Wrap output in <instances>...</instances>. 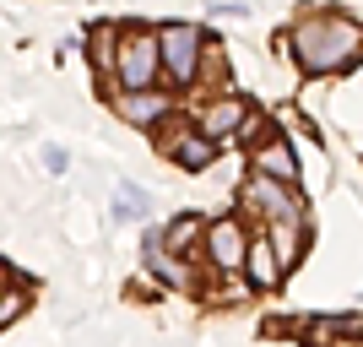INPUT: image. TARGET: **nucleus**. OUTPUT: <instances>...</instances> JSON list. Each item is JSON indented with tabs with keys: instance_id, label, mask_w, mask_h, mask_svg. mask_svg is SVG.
Returning <instances> with one entry per match:
<instances>
[{
	"instance_id": "1",
	"label": "nucleus",
	"mask_w": 363,
	"mask_h": 347,
	"mask_svg": "<svg viewBox=\"0 0 363 347\" xmlns=\"http://www.w3.org/2000/svg\"><path fill=\"white\" fill-rule=\"evenodd\" d=\"M293 49H298L303 71H342L347 60H358L363 49V28L347 22V16H315V22H303L293 33Z\"/></svg>"
},
{
	"instance_id": "2",
	"label": "nucleus",
	"mask_w": 363,
	"mask_h": 347,
	"mask_svg": "<svg viewBox=\"0 0 363 347\" xmlns=\"http://www.w3.org/2000/svg\"><path fill=\"white\" fill-rule=\"evenodd\" d=\"M163 71L157 33H125L120 38V92H147Z\"/></svg>"
},
{
	"instance_id": "3",
	"label": "nucleus",
	"mask_w": 363,
	"mask_h": 347,
	"mask_svg": "<svg viewBox=\"0 0 363 347\" xmlns=\"http://www.w3.org/2000/svg\"><path fill=\"white\" fill-rule=\"evenodd\" d=\"M201 38L196 28H184V22H174V28L157 33V49H163V71L174 76V82H196V65H201Z\"/></svg>"
},
{
	"instance_id": "4",
	"label": "nucleus",
	"mask_w": 363,
	"mask_h": 347,
	"mask_svg": "<svg viewBox=\"0 0 363 347\" xmlns=\"http://www.w3.org/2000/svg\"><path fill=\"white\" fill-rule=\"evenodd\" d=\"M244 201L255 211H266V223H293V217H303V201L293 196V184L272 180V174H255L250 190H244Z\"/></svg>"
},
{
	"instance_id": "5",
	"label": "nucleus",
	"mask_w": 363,
	"mask_h": 347,
	"mask_svg": "<svg viewBox=\"0 0 363 347\" xmlns=\"http://www.w3.org/2000/svg\"><path fill=\"white\" fill-rule=\"evenodd\" d=\"M206 255H212L217 272H239V266H244L250 239H244V228L233 223V217H217V223L206 228Z\"/></svg>"
},
{
	"instance_id": "6",
	"label": "nucleus",
	"mask_w": 363,
	"mask_h": 347,
	"mask_svg": "<svg viewBox=\"0 0 363 347\" xmlns=\"http://www.w3.org/2000/svg\"><path fill=\"white\" fill-rule=\"evenodd\" d=\"M147 272L163 277V282L179 287V293H190V287H196V272H184V266H179V255L163 244V233H147Z\"/></svg>"
},
{
	"instance_id": "7",
	"label": "nucleus",
	"mask_w": 363,
	"mask_h": 347,
	"mask_svg": "<svg viewBox=\"0 0 363 347\" xmlns=\"http://www.w3.org/2000/svg\"><path fill=\"white\" fill-rule=\"evenodd\" d=\"M244 277H250V287H277V282H282V260H277L272 239H250V255H244Z\"/></svg>"
},
{
	"instance_id": "8",
	"label": "nucleus",
	"mask_w": 363,
	"mask_h": 347,
	"mask_svg": "<svg viewBox=\"0 0 363 347\" xmlns=\"http://www.w3.org/2000/svg\"><path fill=\"white\" fill-rule=\"evenodd\" d=\"M255 168L272 174V180H282V184H298V158L288 152V141H277V136L255 147Z\"/></svg>"
},
{
	"instance_id": "9",
	"label": "nucleus",
	"mask_w": 363,
	"mask_h": 347,
	"mask_svg": "<svg viewBox=\"0 0 363 347\" xmlns=\"http://www.w3.org/2000/svg\"><path fill=\"white\" fill-rule=\"evenodd\" d=\"M120 114H125V120H130V125H152V120H163V114H168V98H163V92H120Z\"/></svg>"
},
{
	"instance_id": "10",
	"label": "nucleus",
	"mask_w": 363,
	"mask_h": 347,
	"mask_svg": "<svg viewBox=\"0 0 363 347\" xmlns=\"http://www.w3.org/2000/svg\"><path fill=\"white\" fill-rule=\"evenodd\" d=\"M239 125H244V104H239V98H223V104H212V109H206V114H201V131H206V136H212V141L233 136Z\"/></svg>"
},
{
	"instance_id": "11",
	"label": "nucleus",
	"mask_w": 363,
	"mask_h": 347,
	"mask_svg": "<svg viewBox=\"0 0 363 347\" xmlns=\"http://www.w3.org/2000/svg\"><path fill=\"white\" fill-rule=\"evenodd\" d=\"M272 250H277V260H282V272H288L293 260L303 255V217H293V223H272Z\"/></svg>"
},
{
	"instance_id": "12",
	"label": "nucleus",
	"mask_w": 363,
	"mask_h": 347,
	"mask_svg": "<svg viewBox=\"0 0 363 347\" xmlns=\"http://www.w3.org/2000/svg\"><path fill=\"white\" fill-rule=\"evenodd\" d=\"M92 71H98V82L120 76V49H114V28H98V33H92Z\"/></svg>"
},
{
	"instance_id": "13",
	"label": "nucleus",
	"mask_w": 363,
	"mask_h": 347,
	"mask_svg": "<svg viewBox=\"0 0 363 347\" xmlns=\"http://www.w3.org/2000/svg\"><path fill=\"white\" fill-rule=\"evenodd\" d=\"M212 158H217V141H212V136H184L179 147H174V163L190 168V174H196V168H206Z\"/></svg>"
},
{
	"instance_id": "14",
	"label": "nucleus",
	"mask_w": 363,
	"mask_h": 347,
	"mask_svg": "<svg viewBox=\"0 0 363 347\" xmlns=\"http://www.w3.org/2000/svg\"><path fill=\"white\" fill-rule=\"evenodd\" d=\"M358 331H363V315L315 320V326H309V342H315V347H331V342H342V336H358Z\"/></svg>"
},
{
	"instance_id": "15",
	"label": "nucleus",
	"mask_w": 363,
	"mask_h": 347,
	"mask_svg": "<svg viewBox=\"0 0 363 347\" xmlns=\"http://www.w3.org/2000/svg\"><path fill=\"white\" fill-rule=\"evenodd\" d=\"M141 211H147V196H141L136 184H120V201H114V217H120V223H136Z\"/></svg>"
},
{
	"instance_id": "16",
	"label": "nucleus",
	"mask_w": 363,
	"mask_h": 347,
	"mask_svg": "<svg viewBox=\"0 0 363 347\" xmlns=\"http://www.w3.org/2000/svg\"><path fill=\"white\" fill-rule=\"evenodd\" d=\"M196 233H201V223H196V217H179V223H174V228L163 233V244L174 250V255H179V250H184L190 239H196Z\"/></svg>"
},
{
	"instance_id": "17",
	"label": "nucleus",
	"mask_w": 363,
	"mask_h": 347,
	"mask_svg": "<svg viewBox=\"0 0 363 347\" xmlns=\"http://www.w3.org/2000/svg\"><path fill=\"white\" fill-rule=\"evenodd\" d=\"M22 309H28V293H22V287H0V326L16 320Z\"/></svg>"
},
{
	"instance_id": "18",
	"label": "nucleus",
	"mask_w": 363,
	"mask_h": 347,
	"mask_svg": "<svg viewBox=\"0 0 363 347\" xmlns=\"http://www.w3.org/2000/svg\"><path fill=\"white\" fill-rule=\"evenodd\" d=\"M44 163L55 168V174H60V168H65V152H60V147H44Z\"/></svg>"
}]
</instances>
